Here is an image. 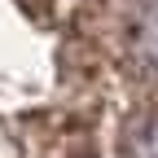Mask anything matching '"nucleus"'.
I'll use <instances>...</instances> for the list:
<instances>
[{"mask_svg":"<svg viewBox=\"0 0 158 158\" xmlns=\"http://www.w3.org/2000/svg\"><path fill=\"white\" fill-rule=\"evenodd\" d=\"M127 57L158 79V0H127Z\"/></svg>","mask_w":158,"mask_h":158,"instance_id":"f257e3e1","label":"nucleus"},{"mask_svg":"<svg viewBox=\"0 0 158 158\" xmlns=\"http://www.w3.org/2000/svg\"><path fill=\"white\" fill-rule=\"evenodd\" d=\"M118 158H158V106H145L123 123Z\"/></svg>","mask_w":158,"mask_h":158,"instance_id":"f03ea898","label":"nucleus"}]
</instances>
